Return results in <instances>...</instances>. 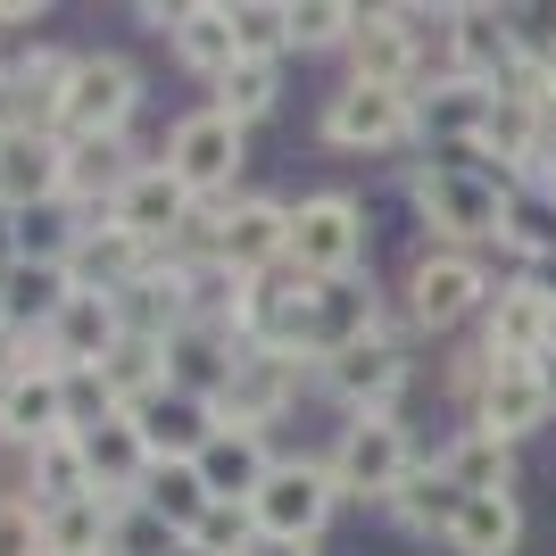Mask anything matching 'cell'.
Instances as JSON below:
<instances>
[{"mask_svg":"<svg viewBox=\"0 0 556 556\" xmlns=\"http://www.w3.org/2000/svg\"><path fill=\"white\" fill-rule=\"evenodd\" d=\"M515 175L482 159V150H448V159H424L407 175V200H416L424 232L448 241V250H482V241H507V208H515Z\"/></svg>","mask_w":556,"mask_h":556,"instance_id":"obj_1","label":"cell"},{"mask_svg":"<svg viewBox=\"0 0 556 556\" xmlns=\"http://www.w3.org/2000/svg\"><path fill=\"white\" fill-rule=\"evenodd\" d=\"M498 291V275L482 266V250H448V241H424L399 275V325L407 332H457L473 325Z\"/></svg>","mask_w":556,"mask_h":556,"instance_id":"obj_2","label":"cell"},{"mask_svg":"<svg viewBox=\"0 0 556 556\" xmlns=\"http://www.w3.org/2000/svg\"><path fill=\"white\" fill-rule=\"evenodd\" d=\"M366 250H374V225H366V200H357V191H307V200H291L282 275L341 282V275H366Z\"/></svg>","mask_w":556,"mask_h":556,"instance_id":"obj_3","label":"cell"},{"mask_svg":"<svg viewBox=\"0 0 556 556\" xmlns=\"http://www.w3.org/2000/svg\"><path fill=\"white\" fill-rule=\"evenodd\" d=\"M416 441H407V424L399 416H341V432H332L325 448V473L341 498H357V507H391L399 482L416 473Z\"/></svg>","mask_w":556,"mask_h":556,"instance_id":"obj_4","label":"cell"},{"mask_svg":"<svg viewBox=\"0 0 556 556\" xmlns=\"http://www.w3.org/2000/svg\"><path fill=\"white\" fill-rule=\"evenodd\" d=\"M141 116V67L125 50H75L67 92H59V141H125V125Z\"/></svg>","mask_w":556,"mask_h":556,"instance_id":"obj_5","label":"cell"},{"mask_svg":"<svg viewBox=\"0 0 556 556\" xmlns=\"http://www.w3.org/2000/svg\"><path fill=\"white\" fill-rule=\"evenodd\" d=\"M307 357L300 349H275V341H241L232 349V374L216 391V424H241V432H266V424L291 416V399L307 391Z\"/></svg>","mask_w":556,"mask_h":556,"instance_id":"obj_6","label":"cell"},{"mask_svg":"<svg viewBox=\"0 0 556 556\" xmlns=\"http://www.w3.org/2000/svg\"><path fill=\"white\" fill-rule=\"evenodd\" d=\"M316 134H325V150H349V159L407 150V141H416V92H391V84H341V92H325Z\"/></svg>","mask_w":556,"mask_h":556,"instance_id":"obj_7","label":"cell"},{"mask_svg":"<svg viewBox=\"0 0 556 556\" xmlns=\"http://www.w3.org/2000/svg\"><path fill=\"white\" fill-rule=\"evenodd\" d=\"M241 125L232 116H216V109H191V116H175V134H166V175L200 200V208H225L232 200V184H241Z\"/></svg>","mask_w":556,"mask_h":556,"instance_id":"obj_8","label":"cell"},{"mask_svg":"<svg viewBox=\"0 0 556 556\" xmlns=\"http://www.w3.org/2000/svg\"><path fill=\"white\" fill-rule=\"evenodd\" d=\"M332 507H341V490H332L325 457H282L275 473H266V490L250 498V523H257V540H300V548H316Z\"/></svg>","mask_w":556,"mask_h":556,"instance_id":"obj_9","label":"cell"},{"mask_svg":"<svg viewBox=\"0 0 556 556\" xmlns=\"http://www.w3.org/2000/svg\"><path fill=\"white\" fill-rule=\"evenodd\" d=\"M282 250H291V200L241 191V200H225V208H216V225H208V257L225 266V275L266 282V275H282Z\"/></svg>","mask_w":556,"mask_h":556,"instance_id":"obj_10","label":"cell"},{"mask_svg":"<svg viewBox=\"0 0 556 556\" xmlns=\"http://www.w3.org/2000/svg\"><path fill=\"white\" fill-rule=\"evenodd\" d=\"M316 382H325V399H341V416H399V399L416 382V357H407L399 332H374V341L341 349L332 366H316Z\"/></svg>","mask_w":556,"mask_h":556,"instance_id":"obj_11","label":"cell"},{"mask_svg":"<svg viewBox=\"0 0 556 556\" xmlns=\"http://www.w3.org/2000/svg\"><path fill=\"white\" fill-rule=\"evenodd\" d=\"M482 349L498 357V366H540V357L556 349V291L548 282L515 266V275L490 291V307H482Z\"/></svg>","mask_w":556,"mask_h":556,"instance_id":"obj_12","label":"cell"},{"mask_svg":"<svg viewBox=\"0 0 556 556\" xmlns=\"http://www.w3.org/2000/svg\"><path fill=\"white\" fill-rule=\"evenodd\" d=\"M75 432V399H67V374L42 366V349H34V366L0 391V448L9 457H34V448L67 441Z\"/></svg>","mask_w":556,"mask_h":556,"instance_id":"obj_13","label":"cell"},{"mask_svg":"<svg viewBox=\"0 0 556 556\" xmlns=\"http://www.w3.org/2000/svg\"><path fill=\"white\" fill-rule=\"evenodd\" d=\"M0 208L34 216V208H67V141L25 125V134H0Z\"/></svg>","mask_w":556,"mask_h":556,"instance_id":"obj_14","label":"cell"},{"mask_svg":"<svg viewBox=\"0 0 556 556\" xmlns=\"http://www.w3.org/2000/svg\"><path fill=\"white\" fill-rule=\"evenodd\" d=\"M498 109L490 84H465V75H432L416 92V150L424 159H448V150H482V125Z\"/></svg>","mask_w":556,"mask_h":556,"instance_id":"obj_15","label":"cell"},{"mask_svg":"<svg viewBox=\"0 0 556 556\" xmlns=\"http://www.w3.org/2000/svg\"><path fill=\"white\" fill-rule=\"evenodd\" d=\"M515 67H523L515 9H482V0L448 9V75H465V84H490V92H498Z\"/></svg>","mask_w":556,"mask_h":556,"instance_id":"obj_16","label":"cell"},{"mask_svg":"<svg viewBox=\"0 0 556 556\" xmlns=\"http://www.w3.org/2000/svg\"><path fill=\"white\" fill-rule=\"evenodd\" d=\"M465 424H482V432H498V441H532V432H548L556 424V399L548 382H540V366H498L490 357L482 391H473V407H465Z\"/></svg>","mask_w":556,"mask_h":556,"instance_id":"obj_17","label":"cell"},{"mask_svg":"<svg viewBox=\"0 0 556 556\" xmlns=\"http://www.w3.org/2000/svg\"><path fill=\"white\" fill-rule=\"evenodd\" d=\"M134 432H141V448H150V465H191L200 448L216 441V399L166 382L159 399H141V407H134Z\"/></svg>","mask_w":556,"mask_h":556,"instance_id":"obj_18","label":"cell"},{"mask_svg":"<svg viewBox=\"0 0 556 556\" xmlns=\"http://www.w3.org/2000/svg\"><path fill=\"white\" fill-rule=\"evenodd\" d=\"M141 17L166 34V50L184 59L200 84H216V75L241 59V42H232V9L225 0H184V9H141Z\"/></svg>","mask_w":556,"mask_h":556,"instance_id":"obj_19","label":"cell"},{"mask_svg":"<svg viewBox=\"0 0 556 556\" xmlns=\"http://www.w3.org/2000/svg\"><path fill=\"white\" fill-rule=\"evenodd\" d=\"M200 482H208V498L216 507H250L257 490H266V473H275V441H266V432H241V424H216V441L200 448Z\"/></svg>","mask_w":556,"mask_h":556,"instance_id":"obj_20","label":"cell"},{"mask_svg":"<svg viewBox=\"0 0 556 556\" xmlns=\"http://www.w3.org/2000/svg\"><path fill=\"white\" fill-rule=\"evenodd\" d=\"M150 159H134V141H67V208L75 216H109L116 191L134 184Z\"/></svg>","mask_w":556,"mask_h":556,"instance_id":"obj_21","label":"cell"},{"mask_svg":"<svg viewBox=\"0 0 556 556\" xmlns=\"http://www.w3.org/2000/svg\"><path fill=\"white\" fill-rule=\"evenodd\" d=\"M457 515H465V490L441 473V457H424L407 482H399V498H391V523L407 540H441L448 548V532H457Z\"/></svg>","mask_w":556,"mask_h":556,"instance_id":"obj_22","label":"cell"},{"mask_svg":"<svg viewBox=\"0 0 556 556\" xmlns=\"http://www.w3.org/2000/svg\"><path fill=\"white\" fill-rule=\"evenodd\" d=\"M67 291H75L67 266H34V257H17V266L0 275V325L34 341V332H50V316L67 307Z\"/></svg>","mask_w":556,"mask_h":556,"instance_id":"obj_23","label":"cell"},{"mask_svg":"<svg viewBox=\"0 0 556 556\" xmlns=\"http://www.w3.org/2000/svg\"><path fill=\"white\" fill-rule=\"evenodd\" d=\"M17 490L34 498V507L100 498V482H92V457H84V432H67V441H50V448H34V457H17Z\"/></svg>","mask_w":556,"mask_h":556,"instance_id":"obj_24","label":"cell"},{"mask_svg":"<svg viewBox=\"0 0 556 556\" xmlns=\"http://www.w3.org/2000/svg\"><path fill=\"white\" fill-rule=\"evenodd\" d=\"M441 473L465 490V498H490V490H515V441L482 432V424H457L441 448Z\"/></svg>","mask_w":556,"mask_h":556,"instance_id":"obj_25","label":"cell"},{"mask_svg":"<svg viewBox=\"0 0 556 556\" xmlns=\"http://www.w3.org/2000/svg\"><path fill=\"white\" fill-rule=\"evenodd\" d=\"M92 382H100V399H109L116 416H134L141 399H159L166 382H175V366H166V349H159V341H116L109 357L92 366Z\"/></svg>","mask_w":556,"mask_h":556,"instance_id":"obj_26","label":"cell"},{"mask_svg":"<svg viewBox=\"0 0 556 556\" xmlns=\"http://www.w3.org/2000/svg\"><path fill=\"white\" fill-rule=\"evenodd\" d=\"M523 548V498L515 490H490V498H465L448 556H515Z\"/></svg>","mask_w":556,"mask_h":556,"instance_id":"obj_27","label":"cell"},{"mask_svg":"<svg viewBox=\"0 0 556 556\" xmlns=\"http://www.w3.org/2000/svg\"><path fill=\"white\" fill-rule=\"evenodd\" d=\"M275 100H282V59H232V67L208 84V109L232 116L241 134H250L257 116H275Z\"/></svg>","mask_w":556,"mask_h":556,"instance_id":"obj_28","label":"cell"},{"mask_svg":"<svg viewBox=\"0 0 556 556\" xmlns=\"http://www.w3.org/2000/svg\"><path fill=\"white\" fill-rule=\"evenodd\" d=\"M67 67H75V50H59V42H34L25 59H9V84H17V100H25V125H59V92H67Z\"/></svg>","mask_w":556,"mask_h":556,"instance_id":"obj_29","label":"cell"},{"mask_svg":"<svg viewBox=\"0 0 556 556\" xmlns=\"http://www.w3.org/2000/svg\"><path fill=\"white\" fill-rule=\"evenodd\" d=\"M116 507L109 498H67V507H42V548L50 556H109Z\"/></svg>","mask_w":556,"mask_h":556,"instance_id":"obj_30","label":"cell"},{"mask_svg":"<svg viewBox=\"0 0 556 556\" xmlns=\"http://www.w3.org/2000/svg\"><path fill=\"white\" fill-rule=\"evenodd\" d=\"M141 507L191 540V532H200V515H208L216 498H208V482H200V465H150V482H141Z\"/></svg>","mask_w":556,"mask_h":556,"instance_id":"obj_31","label":"cell"},{"mask_svg":"<svg viewBox=\"0 0 556 556\" xmlns=\"http://www.w3.org/2000/svg\"><path fill=\"white\" fill-rule=\"evenodd\" d=\"M241 59H291V0H232Z\"/></svg>","mask_w":556,"mask_h":556,"instance_id":"obj_32","label":"cell"},{"mask_svg":"<svg viewBox=\"0 0 556 556\" xmlns=\"http://www.w3.org/2000/svg\"><path fill=\"white\" fill-rule=\"evenodd\" d=\"M366 9H349V0H291V50H349Z\"/></svg>","mask_w":556,"mask_h":556,"instance_id":"obj_33","label":"cell"},{"mask_svg":"<svg viewBox=\"0 0 556 556\" xmlns=\"http://www.w3.org/2000/svg\"><path fill=\"white\" fill-rule=\"evenodd\" d=\"M184 548V532H175V523H159V515L141 507H116V532H109V556H175Z\"/></svg>","mask_w":556,"mask_h":556,"instance_id":"obj_34","label":"cell"},{"mask_svg":"<svg viewBox=\"0 0 556 556\" xmlns=\"http://www.w3.org/2000/svg\"><path fill=\"white\" fill-rule=\"evenodd\" d=\"M250 540H257L250 507H208V515H200V532H191V548H200V556H250Z\"/></svg>","mask_w":556,"mask_h":556,"instance_id":"obj_35","label":"cell"},{"mask_svg":"<svg viewBox=\"0 0 556 556\" xmlns=\"http://www.w3.org/2000/svg\"><path fill=\"white\" fill-rule=\"evenodd\" d=\"M0 556H50L42 548V507L25 490H0Z\"/></svg>","mask_w":556,"mask_h":556,"instance_id":"obj_36","label":"cell"},{"mask_svg":"<svg viewBox=\"0 0 556 556\" xmlns=\"http://www.w3.org/2000/svg\"><path fill=\"white\" fill-rule=\"evenodd\" d=\"M0 134H25V100H17V84H9V67H0Z\"/></svg>","mask_w":556,"mask_h":556,"instance_id":"obj_37","label":"cell"},{"mask_svg":"<svg viewBox=\"0 0 556 556\" xmlns=\"http://www.w3.org/2000/svg\"><path fill=\"white\" fill-rule=\"evenodd\" d=\"M17 25H42V9H25V0H0V34H17Z\"/></svg>","mask_w":556,"mask_h":556,"instance_id":"obj_38","label":"cell"},{"mask_svg":"<svg viewBox=\"0 0 556 556\" xmlns=\"http://www.w3.org/2000/svg\"><path fill=\"white\" fill-rule=\"evenodd\" d=\"M9 266H17V216L0 208V275H9Z\"/></svg>","mask_w":556,"mask_h":556,"instance_id":"obj_39","label":"cell"},{"mask_svg":"<svg viewBox=\"0 0 556 556\" xmlns=\"http://www.w3.org/2000/svg\"><path fill=\"white\" fill-rule=\"evenodd\" d=\"M250 556H316V548H300V540H250Z\"/></svg>","mask_w":556,"mask_h":556,"instance_id":"obj_40","label":"cell"},{"mask_svg":"<svg viewBox=\"0 0 556 556\" xmlns=\"http://www.w3.org/2000/svg\"><path fill=\"white\" fill-rule=\"evenodd\" d=\"M540 382H548V399H556V349H548V357H540Z\"/></svg>","mask_w":556,"mask_h":556,"instance_id":"obj_41","label":"cell"},{"mask_svg":"<svg viewBox=\"0 0 556 556\" xmlns=\"http://www.w3.org/2000/svg\"><path fill=\"white\" fill-rule=\"evenodd\" d=\"M175 556H200V548H191V540H184V548H175Z\"/></svg>","mask_w":556,"mask_h":556,"instance_id":"obj_42","label":"cell"}]
</instances>
